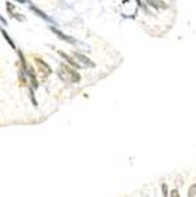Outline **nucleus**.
<instances>
[{"label":"nucleus","mask_w":196,"mask_h":197,"mask_svg":"<svg viewBox=\"0 0 196 197\" xmlns=\"http://www.w3.org/2000/svg\"><path fill=\"white\" fill-rule=\"evenodd\" d=\"M57 73H58L59 79L64 80L65 83H78L80 80V75L76 73V70L66 66V65H61L58 68V70H57Z\"/></svg>","instance_id":"obj_1"},{"label":"nucleus","mask_w":196,"mask_h":197,"mask_svg":"<svg viewBox=\"0 0 196 197\" xmlns=\"http://www.w3.org/2000/svg\"><path fill=\"white\" fill-rule=\"evenodd\" d=\"M51 32L54 33V35H57L59 39H62V40H65V41H68V43H76V40L73 39V37H70V36H68V35H65V33H62L59 29H57V28H51Z\"/></svg>","instance_id":"obj_2"},{"label":"nucleus","mask_w":196,"mask_h":197,"mask_svg":"<svg viewBox=\"0 0 196 197\" xmlns=\"http://www.w3.org/2000/svg\"><path fill=\"white\" fill-rule=\"evenodd\" d=\"M146 3L149 6H152V7L158 8V10H167L169 8V6L164 2H162V0H146Z\"/></svg>","instance_id":"obj_3"},{"label":"nucleus","mask_w":196,"mask_h":197,"mask_svg":"<svg viewBox=\"0 0 196 197\" xmlns=\"http://www.w3.org/2000/svg\"><path fill=\"white\" fill-rule=\"evenodd\" d=\"M36 64H38V66H39V69H40V72H43L46 76L51 73V68H50L44 61H42L40 58H36Z\"/></svg>","instance_id":"obj_4"},{"label":"nucleus","mask_w":196,"mask_h":197,"mask_svg":"<svg viewBox=\"0 0 196 197\" xmlns=\"http://www.w3.org/2000/svg\"><path fill=\"white\" fill-rule=\"evenodd\" d=\"M75 57H76V59H79V61L82 62V64H84V65H87V66H90V68H94L95 66V64L91 61V59H89L86 55H83V54H79V53H75Z\"/></svg>","instance_id":"obj_5"},{"label":"nucleus","mask_w":196,"mask_h":197,"mask_svg":"<svg viewBox=\"0 0 196 197\" xmlns=\"http://www.w3.org/2000/svg\"><path fill=\"white\" fill-rule=\"evenodd\" d=\"M7 11H8V13H10L13 17H15V19H18V21H24V19H25V17L22 15V14H18V13H17L15 7H14L13 4H10V3H7Z\"/></svg>","instance_id":"obj_6"},{"label":"nucleus","mask_w":196,"mask_h":197,"mask_svg":"<svg viewBox=\"0 0 196 197\" xmlns=\"http://www.w3.org/2000/svg\"><path fill=\"white\" fill-rule=\"evenodd\" d=\"M58 54H59V55H61V57H62V58H64V59H66V61L69 62V64L72 65V66H76V68H79V64H76V62L73 61V59L70 58L69 55H66V54H65V53H62V51H58Z\"/></svg>","instance_id":"obj_7"},{"label":"nucleus","mask_w":196,"mask_h":197,"mask_svg":"<svg viewBox=\"0 0 196 197\" xmlns=\"http://www.w3.org/2000/svg\"><path fill=\"white\" fill-rule=\"evenodd\" d=\"M30 10H32V11H35V13L36 14H38V15H40L42 17V18H43V19H46V21H51V19L49 18V17H47L46 15V14H44L43 13V11H40V10H39V8L38 7H35V6H30Z\"/></svg>","instance_id":"obj_8"},{"label":"nucleus","mask_w":196,"mask_h":197,"mask_svg":"<svg viewBox=\"0 0 196 197\" xmlns=\"http://www.w3.org/2000/svg\"><path fill=\"white\" fill-rule=\"evenodd\" d=\"M188 196L189 197H195L196 196V183H194L188 190Z\"/></svg>","instance_id":"obj_9"},{"label":"nucleus","mask_w":196,"mask_h":197,"mask_svg":"<svg viewBox=\"0 0 196 197\" xmlns=\"http://www.w3.org/2000/svg\"><path fill=\"white\" fill-rule=\"evenodd\" d=\"M2 33H3V36L6 37V40H7V41L11 44V47H15V45H14V43H13V40H11V37H8V35L6 33V30H2Z\"/></svg>","instance_id":"obj_10"},{"label":"nucleus","mask_w":196,"mask_h":197,"mask_svg":"<svg viewBox=\"0 0 196 197\" xmlns=\"http://www.w3.org/2000/svg\"><path fill=\"white\" fill-rule=\"evenodd\" d=\"M162 193H163V197H167V196H169V195H167V193H169V190H167V185H166V183L162 185Z\"/></svg>","instance_id":"obj_11"},{"label":"nucleus","mask_w":196,"mask_h":197,"mask_svg":"<svg viewBox=\"0 0 196 197\" xmlns=\"http://www.w3.org/2000/svg\"><path fill=\"white\" fill-rule=\"evenodd\" d=\"M170 197H180V193H178L177 189L171 190V193H170Z\"/></svg>","instance_id":"obj_12"},{"label":"nucleus","mask_w":196,"mask_h":197,"mask_svg":"<svg viewBox=\"0 0 196 197\" xmlns=\"http://www.w3.org/2000/svg\"><path fill=\"white\" fill-rule=\"evenodd\" d=\"M17 2H19V3H26L28 0H17Z\"/></svg>","instance_id":"obj_13"}]
</instances>
